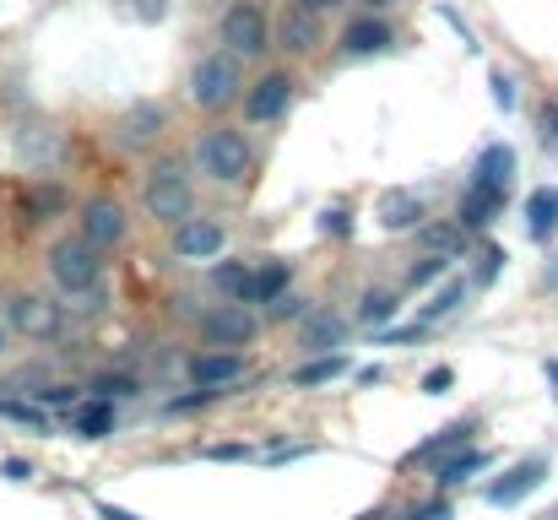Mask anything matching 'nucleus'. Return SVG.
<instances>
[{"label":"nucleus","instance_id":"a19ab883","mask_svg":"<svg viewBox=\"0 0 558 520\" xmlns=\"http://www.w3.org/2000/svg\"><path fill=\"white\" fill-rule=\"evenodd\" d=\"M239 456H250V450H239V445H217L211 450V461H239Z\"/></svg>","mask_w":558,"mask_h":520},{"label":"nucleus","instance_id":"79ce46f5","mask_svg":"<svg viewBox=\"0 0 558 520\" xmlns=\"http://www.w3.org/2000/svg\"><path fill=\"white\" fill-rule=\"evenodd\" d=\"M0 472H5V477H16V483H22V477H33V467H27V461H5Z\"/></svg>","mask_w":558,"mask_h":520},{"label":"nucleus","instance_id":"a18cd8bd","mask_svg":"<svg viewBox=\"0 0 558 520\" xmlns=\"http://www.w3.org/2000/svg\"><path fill=\"white\" fill-rule=\"evenodd\" d=\"M548 288L558 293V255H554V266H548Z\"/></svg>","mask_w":558,"mask_h":520},{"label":"nucleus","instance_id":"dca6fc26","mask_svg":"<svg viewBox=\"0 0 558 520\" xmlns=\"http://www.w3.org/2000/svg\"><path fill=\"white\" fill-rule=\"evenodd\" d=\"M379 222H385L390 233L417 228V222H423V201H417V190H385V195H379Z\"/></svg>","mask_w":558,"mask_h":520},{"label":"nucleus","instance_id":"7ed1b4c3","mask_svg":"<svg viewBox=\"0 0 558 520\" xmlns=\"http://www.w3.org/2000/svg\"><path fill=\"white\" fill-rule=\"evenodd\" d=\"M195 158H201V173L233 184V179H244V169H250V142L239 131H206L201 147H195Z\"/></svg>","mask_w":558,"mask_h":520},{"label":"nucleus","instance_id":"39448f33","mask_svg":"<svg viewBox=\"0 0 558 520\" xmlns=\"http://www.w3.org/2000/svg\"><path fill=\"white\" fill-rule=\"evenodd\" d=\"M222 44L233 49V55H260L266 49V16H260V5H233L228 16H222Z\"/></svg>","mask_w":558,"mask_h":520},{"label":"nucleus","instance_id":"2f4dec72","mask_svg":"<svg viewBox=\"0 0 558 520\" xmlns=\"http://www.w3.org/2000/svg\"><path fill=\"white\" fill-rule=\"evenodd\" d=\"M136 385L125 379V374H109V379H98V401H114V396H131Z\"/></svg>","mask_w":558,"mask_h":520},{"label":"nucleus","instance_id":"6ab92c4d","mask_svg":"<svg viewBox=\"0 0 558 520\" xmlns=\"http://www.w3.org/2000/svg\"><path fill=\"white\" fill-rule=\"evenodd\" d=\"M174 250H180L185 261H206V255L222 250V228L206 222V217H195V222H185V228L174 233Z\"/></svg>","mask_w":558,"mask_h":520},{"label":"nucleus","instance_id":"e433bc0d","mask_svg":"<svg viewBox=\"0 0 558 520\" xmlns=\"http://www.w3.org/2000/svg\"><path fill=\"white\" fill-rule=\"evenodd\" d=\"M439 16H445V22H450V27L461 33V44H466V49H477V44H472V27L461 22V11H450V5H439Z\"/></svg>","mask_w":558,"mask_h":520},{"label":"nucleus","instance_id":"ea45409f","mask_svg":"<svg viewBox=\"0 0 558 520\" xmlns=\"http://www.w3.org/2000/svg\"><path fill=\"white\" fill-rule=\"evenodd\" d=\"M163 11H169V0H142V5H136L142 22H153V16H163Z\"/></svg>","mask_w":558,"mask_h":520},{"label":"nucleus","instance_id":"3c124183","mask_svg":"<svg viewBox=\"0 0 558 520\" xmlns=\"http://www.w3.org/2000/svg\"><path fill=\"white\" fill-rule=\"evenodd\" d=\"M374 5H385V0H374Z\"/></svg>","mask_w":558,"mask_h":520},{"label":"nucleus","instance_id":"aec40b11","mask_svg":"<svg viewBox=\"0 0 558 520\" xmlns=\"http://www.w3.org/2000/svg\"><path fill=\"white\" fill-rule=\"evenodd\" d=\"M239 374H244V358H239V352H206V358L190 363V379H195L201 390L228 385V379H239Z\"/></svg>","mask_w":558,"mask_h":520},{"label":"nucleus","instance_id":"f3484780","mask_svg":"<svg viewBox=\"0 0 558 520\" xmlns=\"http://www.w3.org/2000/svg\"><path fill=\"white\" fill-rule=\"evenodd\" d=\"M466 445H472V423H450V428H439L434 439H423L407 461H412V467H439L450 450H466Z\"/></svg>","mask_w":558,"mask_h":520},{"label":"nucleus","instance_id":"9b49d317","mask_svg":"<svg viewBox=\"0 0 558 520\" xmlns=\"http://www.w3.org/2000/svg\"><path fill=\"white\" fill-rule=\"evenodd\" d=\"M499 211H505V190H499V184H483V179H472V184L461 190L456 222H461V228H488Z\"/></svg>","mask_w":558,"mask_h":520},{"label":"nucleus","instance_id":"7c9ffc66","mask_svg":"<svg viewBox=\"0 0 558 520\" xmlns=\"http://www.w3.org/2000/svg\"><path fill=\"white\" fill-rule=\"evenodd\" d=\"M439 271H450V255H428V261H417V266L407 271V282H412V288H423V282H434Z\"/></svg>","mask_w":558,"mask_h":520},{"label":"nucleus","instance_id":"bb28decb","mask_svg":"<svg viewBox=\"0 0 558 520\" xmlns=\"http://www.w3.org/2000/svg\"><path fill=\"white\" fill-rule=\"evenodd\" d=\"M109 428H114V407H109V401H87V407L76 412V434H82V439H104Z\"/></svg>","mask_w":558,"mask_h":520},{"label":"nucleus","instance_id":"de8ad7c7","mask_svg":"<svg viewBox=\"0 0 558 520\" xmlns=\"http://www.w3.org/2000/svg\"><path fill=\"white\" fill-rule=\"evenodd\" d=\"M359 520H385V510H364V516H359Z\"/></svg>","mask_w":558,"mask_h":520},{"label":"nucleus","instance_id":"8fccbe9b","mask_svg":"<svg viewBox=\"0 0 558 520\" xmlns=\"http://www.w3.org/2000/svg\"><path fill=\"white\" fill-rule=\"evenodd\" d=\"M0 352H5V331H0Z\"/></svg>","mask_w":558,"mask_h":520},{"label":"nucleus","instance_id":"0eeeda50","mask_svg":"<svg viewBox=\"0 0 558 520\" xmlns=\"http://www.w3.org/2000/svg\"><path fill=\"white\" fill-rule=\"evenodd\" d=\"M158 131H163V104H131V109L114 120V142H120V147H131V153L153 147V142H158Z\"/></svg>","mask_w":558,"mask_h":520},{"label":"nucleus","instance_id":"4c0bfd02","mask_svg":"<svg viewBox=\"0 0 558 520\" xmlns=\"http://www.w3.org/2000/svg\"><path fill=\"white\" fill-rule=\"evenodd\" d=\"M423 390H428V396H439V390H450V368H428V379H423Z\"/></svg>","mask_w":558,"mask_h":520},{"label":"nucleus","instance_id":"f257e3e1","mask_svg":"<svg viewBox=\"0 0 558 520\" xmlns=\"http://www.w3.org/2000/svg\"><path fill=\"white\" fill-rule=\"evenodd\" d=\"M239 87H244V71H239V55H233V49L206 55V60L195 65V76H190V98H195L201 109H228V104L239 98Z\"/></svg>","mask_w":558,"mask_h":520},{"label":"nucleus","instance_id":"4be33fe9","mask_svg":"<svg viewBox=\"0 0 558 520\" xmlns=\"http://www.w3.org/2000/svg\"><path fill=\"white\" fill-rule=\"evenodd\" d=\"M390 44V27L379 22V16H359V22H348V33H342V49L348 55H374V49H385Z\"/></svg>","mask_w":558,"mask_h":520},{"label":"nucleus","instance_id":"f704fd0d","mask_svg":"<svg viewBox=\"0 0 558 520\" xmlns=\"http://www.w3.org/2000/svg\"><path fill=\"white\" fill-rule=\"evenodd\" d=\"M477 261H483V266H477V282H494V277H499V261H505V250H494V244H488Z\"/></svg>","mask_w":558,"mask_h":520},{"label":"nucleus","instance_id":"c756f323","mask_svg":"<svg viewBox=\"0 0 558 520\" xmlns=\"http://www.w3.org/2000/svg\"><path fill=\"white\" fill-rule=\"evenodd\" d=\"M0 418H11V423H27V428H38V434L49 428V418H44L33 401H0Z\"/></svg>","mask_w":558,"mask_h":520},{"label":"nucleus","instance_id":"ddd939ff","mask_svg":"<svg viewBox=\"0 0 558 520\" xmlns=\"http://www.w3.org/2000/svg\"><path fill=\"white\" fill-rule=\"evenodd\" d=\"M16 164H27V169H54L60 164V153H65V142H60V131H49V125H33V131H16Z\"/></svg>","mask_w":558,"mask_h":520},{"label":"nucleus","instance_id":"5701e85b","mask_svg":"<svg viewBox=\"0 0 558 520\" xmlns=\"http://www.w3.org/2000/svg\"><path fill=\"white\" fill-rule=\"evenodd\" d=\"M510 173H515V153H510L505 142H494V147H483V158H477L472 179H483V184H499V190H510Z\"/></svg>","mask_w":558,"mask_h":520},{"label":"nucleus","instance_id":"cd10ccee","mask_svg":"<svg viewBox=\"0 0 558 520\" xmlns=\"http://www.w3.org/2000/svg\"><path fill=\"white\" fill-rule=\"evenodd\" d=\"M337 374H348V358H342V352H331V358H315V363H304V368L293 374V385H326V379H337Z\"/></svg>","mask_w":558,"mask_h":520},{"label":"nucleus","instance_id":"6e6552de","mask_svg":"<svg viewBox=\"0 0 558 520\" xmlns=\"http://www.w3.org/2000/svg\"><path fill=\"white\" fill-rule=\"evenodd\" d=\"M543 477H548V461H543V456H532V461L510 467V472H505V477L488 488V505L510 510V505H521L526 494H537V488H543Z\"/></svg>","mask_w":558,"mask_h":520},{"label":"nucleus","instance_id":"09e8293b","mask_svg":"<svg viewBox=\"0 0 558 520\" xmlns=\"http://www.w3.org/2000/svg\"><path fill=\"white\" fill-rule=\"evenodd\" d=\"M304 5H315V11H320V5H337V0H304Z\"/></svg>","mask_w":558,"mask_h":520},{"label":"nucleus","instance_id":"f03ea898","mask_svg":"<svg viewBox=\"0 0 558 520\" xmlns=\"http://www.w3.org/2000/svg\"><path fill=\"white\" fill-rule=\"evenodd\" d=\"M49 277L60 282V293H93L98 277H104V261L87 239H60L49 250Z\"/></svg>","mask_w":558,"mask_h":520},{"label":"nucleus","instance_id":"423d86ee","mask_svg":"<svg viewBox=\"0 0 558 520\" xmlns=\"http://www.w3.org/2000/svg\"><path fill=\"white\" fill-rule=\"evenodd\" d=\"M5 321L22 331V337H54L60 331V304H49L44 293H16Z\"/></svg>","mask_w":558,"mask_h":520},{"label":"nucleus","instance_id":"9d476101","mask_svg":"<svg viewBox=\"0 0 558 520\" xmlns=\"http://www.w3.org/2000/svg\"><path fill=\"white\" fill-rule=\"evenodd\" d=\"M201 331L222 347H244L255 337V315H250L244 304H222V310H206V315H201Z\"/></svg>","mask_w":558,"mask_h":520},{"label":"nucleus","instance_id":"37998d69","mask_svg":"<svg viewBox=\"0 0 558 520\" xmlns=\"http://www.w3.org/2000/svg\"><path fill=\"white\" fill-rule=\"evenodd\" d=\"M445 516H450L445 505H423V510H412V520H445Z\"/></svg>","mask_w":558,"mask_h":520},{"label":"nucleus","instance_id":"72a5a7b5","mask_svg":"<svg viewBox=\"0 0 558 520\" xmlns=\"http://www.w3.org/2000/svg\"><path fill=\"white\" fill-rule=\"evenodd\" d=\"M348 228H353V222H348V211H342V206H337V211H326V217H320V233H326V239H342V233H348Z\"/></svg>","mask_w":558,"mask_h":520},{"label":"nucleus","instance_id":"a878e982","mask_svg":"<svg viewBox=\"0 0 558 520\" xmlns=\"http://www.w3.org/2000/svg\"><path fill=\"white\" fill-rule=\"evenodd\" d=\"M488 461H494L488 450H466V456H445V461H439V483H445V488H450V483H466V477H472V472H483Z\"/></svg>","mask_w":558,"mask_h":520},{"label":"nucleus","instance_id":"2eb2a0df","mask_svg":"<svg viewBox=\"0 0 558 520\" xmlns=\"http://www.w3.org/2000/svg\"><path fill=\"white\" fill-rule=\"evenodd\" d=\"M461 304H466V282H450V288H445V293H439V299H434V304H428V310L412 321V326H401V331H385V342H412V337H423L428 326H439L445 315H456Z\"/></svg>","mask_w":558,"mask_h":520},{"label":"nucleus","instance_id":"4468645a","mask_svg":"<svg viewBox=\"0 0 558 520\" xmlns=\"http://www.w3.org/2000/svg\"><path fill=\"white\" fill-rule=\"evenodd\" d=\"M288 98H293V82H288L282 71H271V76H260V82L250 87L244 114H250V120H277V114L288 109Z\"/></svg>","mask_w":558,"mask_h":520},{"label":"nucleus","instance_id":"c85d7f7f","mask_svg":"<svg viewBox=\"0 0 558 520\" xmlns=\"http://www.w3.org/2000/svg\"><path fill=\"white\" fill-rule=\"evenodd\" d=\"M390 315H396V299H390V293H364V310H359V321H364V326H390Z\"/></svg>","mask_w":558,"mask_h":520},{"label":"nucleus","instance_id":"c03bdc74","mask_svg":"<svg viewBox=\"0 0 558 520\" xmlns=\"http://www.w3.org/2000/svg\"><path fill=\"white\" fill-rule=\"evenodd\" d=\"M543 131L558 142V104H548V109H543Z\"/></svg>","mask_w":558,"mask_h":520},{"label":"nucleus","instance_id":"58836bf2","mask_svg":"<svg viewBox=\"0 0 558 520\" xmlns=\"http://www.w3.org/2000/svg\"><path fill=\"white\" fill-rule=\"evenodd\" d=\"M44 401H49V407H71L76 390H71V385H54V390H44Z\"/></svg>","mask_w":558,"mask_h":520},{"label":"nucleus","instance_id":"1a4fd4ad","mask_svg":"<svg viewBox=\"0 0 558 520\" xmlns=\"http://www.w3.org/2000/svg\"><path fill=\"white\" fill-rule=\"evenodd\" d=\"M82 239H87L93 250H114V244L125 239V211H120L114 201H87V206H82Z\"/></svg>","mask_w":558,"mask_h":520},{"label":"nucleus","instance_id":"20e7f679","mask_svg":"<svg viewBox=\"0 0 558 520\" xmlns=\"http://www.w3.org/2000/svg\"><path fill=\"white\" fill-rule=\"evenodd\" d=\"M147 211L153 217H163V222H174V217H190V184L185 173H180V164H163V169L147 179Z\"/></svg>","mask_w":558,"mask_h":520},{"label":"nucleus","instance_id":"a211bd4d","mask_svg":"<svg viewBox=\"0 0 558 520\" xmlns=\"http://www.w3.org/2000/svg\"><path fill=\"white\" fill-rule=\"evenodd\" d=\"M304 326H299V347L304 352H331V347L348 337V326L331 315V310H315V315H299Z\"/></svg>","mask_w":558,"mask_h":520},{"label":"nucleus","instance_id":"49530a36","mask_svg":"<svg viewBox=\"0 0 558 520\" xmlns=\"http://www.w3.org/2000/svg\"><path fill=\"white\" fill-rule=\"evenodd\" d=\"M543 368H548V379H554V385H558V358H548V363H543Z\"/></svg>","mask_w":558,"mask_h":520},{"label":"nucleus","instance_id":"412c9836","mask_svg":"<svg viewBox=\"0 0 558 520\" xmlns=\"http://www.w3.org/2000/svg\"><path fill=\"white\" fill-rule=\"evenodd\" d=\"M526 228H532V239H537V244L558 228V184H543V190H532V195H526Z\"/></svg>","mask_w":558,"mask_h":520},{"label":"nucleus","instance_id":"473e14b6","mask_svg":"<svg viewBox=\"0 0 558 520\" xmlns=\"http://www.w3.org/2000/svg\"><path fill=\"white\" fill-rule=\"evenodd\" d=\"M494 104H499V109H505V114H510V109H515V82H510V76H505V71H499V76H494Z\"/></svg>","mask_w":558,"mask_h":520},{"label":"nucleus","instance_id":"f8f14e48","mask_svg":"<svg viewBox=\"0 0 558 520\" xmlns=\"http://www.w3.org/2000/svg\"><path fill=\"white\" fill-rule=\"evenodd\" d=\"M277 38H282V49H293V55L315 49V44H320V11L304 5V0H293V5L282 11V22H277Z\"/></svg>","mask_w":558,"mask_h":520},{"label":"nucleus","instance_id":"393cba45","mask_svg":"<svg viewBox=\"0 0 558 520\" xmlns=\"http://www.w3.org/2000/svg\"><path fill=\"white\" fill-rule=\"evenodd\" d=\"M423 250L428 255H461L466 250V228L461 222H434V228H423Z\"/></svg>","mask_w":558,"mask_h":520},{"label":"nucleus","instance_id":"b1692460","mask_svg":"<svg viewBox=\"0 0 558 520\" xmlns=\"http://www.w3.org/2000/svg\"><path fill=\"white\" fill-rule=\"evenodd\" d=\"M288 288V261H266L260 271H250V299L244 304H271Z\"/></svg>","mask_w":558,"mask_h":520},{"label":"nucleus","instance_id":"c9c22d12","mask_svg":"<svg viewBox=\"0 0 558 520\" xmlns=\"http://www.w3.org/2000/svg\"><path fill=\"white\" fill-rule=\"evenodd\" d=\"M271 315H277V321H299V315H304V299H288V293H277V299H271Z\"/></svg>","mask_w":558,"mask_h":520}]
</instances>
